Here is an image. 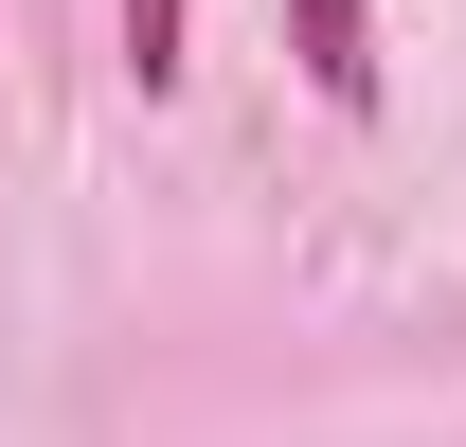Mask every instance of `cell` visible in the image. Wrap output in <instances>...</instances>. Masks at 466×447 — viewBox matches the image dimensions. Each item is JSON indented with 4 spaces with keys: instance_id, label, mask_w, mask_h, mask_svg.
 Segmentation results:
<instances>
[{
    "instance_id": "obj_1",
    "label": "cell",
    "mask_w": 466,
    "mask_h": 447,
    "mask_svg": "<svg viewBox=\"0 0 466 447\" xmlns=\"http://www.w3.org/2000/svg\"><path fill=\"white\" fill-rule=\"evenodd\" d=\"M288 55H305V90L341 125H377V18H359V0H288Z\"/></svg>"
},
{
    "instance_id": "obj_2",
    "label": "cell",
    "mask_w": 466,
    "mask_h": 447,
    "mask_svg": "<svg viewBox=\"0 0 466 447\" xmlns=\"http://www.w3.org/2000/svg\"><path fill=\"white\" fill-rule=\"evenodd\" d=\"M126 18V72H144V108H162L179 72H198V0H108Z\"/></svg>"
}]
</instances>
